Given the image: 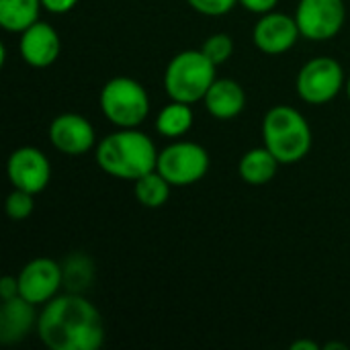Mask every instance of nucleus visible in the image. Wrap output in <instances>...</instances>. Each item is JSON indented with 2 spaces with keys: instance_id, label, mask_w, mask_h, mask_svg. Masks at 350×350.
I'll list each match as a JSON object with an SVG mask.
<instances>
[{
  "instance_id": "f257e3e1",
  "label": "nucleus",
  "mask_w": 350,
  "mask_h": 350,
  "mask_svg": "<svg viewBox=\"0 0 350 350\" xmlns=\"http://www.w3.org/2000/svg\"><path fill=\"white\" fill-rule=\"evenodd\" d=\"M35 330L51 350H96L105 342L100 312L80 293L55 295L47 301Z\"/></svg>"
},
{
  "instance_id": "f03ea898",
  "label": "nucleus",
  "mask_w": 350,
  "mask_h": 350,
  "mask_svg": "<svg viewBox=\"0 0 350 350\" xmlns=\"http://www.w3.org/2000/svg\"><path fill=\"white\" fill-rule=\"evenodd\" d=\"M158 150L154 142L137 127L119 129L105 135L96 146L98 168L119 180H137L156 170Z\"/></svg>"
},
{
  "instance_id": "7ed1b4c3",
  "label": "nucleus",
  "mask_w": 350,
  "mask_h": 350,
  "mask_svg": "<svg viewBox=\"0 0 350 350\" xmlns=\"http://www.w3.org/2000/svg\"><path fill=\"white\" fill-rule=\"evenodd\" d=\"M262 146L281 164H295L312 150V127L297 109L277 105L265 115Z\"/></svg>"
},
{
  "instance_id": "20e7f679",
  "label": "nucleus",
  "mask_w": 350,
  "mask_h": 350,
  "mask_svg": "<svg viewBox=\"0 0 350 350\" xmlns=\"http://www.w3.org/2000/svg\"><path fill=\"white\" fill-rule=\"evenodd\" d=\"M215 64L201 49H185L176 53L164 72V88L170 100L195 105L203 100L215 78Z\"/></svg>"
},
{
  "instance_id": "39448f33",
  "label": "nucleus",
  "mask_w": 350,
  "mask_h": 350,
  "mask_svg": "<svg viewBox=\"0 0 350 350\" xmlns=\"http://www.w3.org/2000/svg\"><path fill=\"white\" fill-rule=\"evenodd\" d=\"M98 103L107 121L119 129L139 127L150 115L148 90L129 76L111 78L103 86Z\"/></svg>"
},
{
  "instance_id": "423d86ee",
  "label": "nucleus",
  "mask_w": 350,
  "mask_h": 350,
  "mask_svg": "<svg viewBox=\"0 0 350 350\" xmlns=\"http://www.w3.org/2000/svg\"><path fill=\"white\" fill-rule=\"evenodd\" d=\"M156 170L172 187H189L207 174L209 154L195 142H174L160 150Z\"/></svg>"
},
{
  "instance_id": "0eeeda50",
  "label": "nucleus",
  "mask_w": 350,
  "mask_h": 350,
  "mask_svg": "<svg viewBox=\"0 0 350 350\" xmlns=\"http://www.w3.org/2000/svg\"><path fill=\"white\" fill-rule=\"evenodd\" d=\"M345 86V70L334 57H314L306 62L295 80L299 98L310 105H326L334 100Z\"/></svg>"
},
{
  "instance_id": "6e6552de",
  "label": "nucleus",
  "mask_w": 350,
  "mask_h": 350,
  "mask_svg": "<svg viewBox=\"0 0 350 350\" xmlns=\"http://www.w3.org/2000/svg\"><path fill=\"white\" fill-rule=\"evenodd\" d=\"M295 21L304 39L328 41L336 37L345 27V0H299Z\"/></svg>"
},
{
  "instance_id": "1a4fd4ad",
  "label": "nucleus",
  "mask_w": 350,
  "mask_h": 350,
  "mask_svg": "<svg viewBox=\"0 0 350 350\" xmlns=\"http://www.w3.org/2000/svg\"><path fill=\"white\" fill-rule=\"evenodd\" d=\"M16 279H18V295L33 306H45L64 287L62 265L45 256L27 262Z\"/></svg>"
},
{
  "instance_id": "9d476101",
  "label": "nucleus",
  "mask_w": 350,
  "mask_h": 350,
  "mask_svg": "<svg viewBox=\"0 0 350 350\" xmlns=\"http://www.w3.org/2000/svg\"><path fill=\"white\" fill-rule=\"evenodd\" d=\"M6 174L14 189L39 195L51 180V164L41 150L23 146L8 156Z\"/></svg>"
},
{
  "instance_id": "9b49d317",
  "label": "nucleus",
  "mask_w": 350,
  "mask_h": 350,
  "mask_svg": "<svg viewBox=\"0 0 350 350\" xmlns=\"http://www.w3.org/2000/svg\"><path fill=\"white\" fill-rule=\"evenodd\" d=\"M299 37H301V33H299L295 16H289L285 12H277V10L260 14L258 23L252 29L254 45L267 55L287 53L297 43Z\"/></svg>"
},
{
  "instance_id": "f8f14e48",
  "label": "nucleus",
  "mask_w": 350,
  "mask_h": 350,
  "mask_svg": "<svg viewBox=\"0 0 350 350\" xmlns=\"http://www.w3.org/2000/svg\"><path fill=\"white\" fill-rule=\"evenodd\" d=\"M49 142L66 156H82L96 146V133L86 117L62 113L49 123Z\"/></svg>"
},
{
  "instance_id": "ddd939ff",
  "label": "nucleus",
  "mask_w": 350,
  "mask_h": 350,
  "mask_svg": "<svg viewBox=\"0 0 350 350\" xmlns=\"http://www.w3.org/2000/svg\"><path fill=\"white\" fill-rule=\"evenodd\" d=\"M18 51L29 66L47 68L57 59L62 51V41L51 25L37 21L21 33Z\"/></svg>"
},
{
  "instance_id": "4468645a",
  "label": "nucleus",
  "mask_w": 350,
  "mask_h": 350,
  "mask_svg": "<svg viewBox=\"0 0 350 350\" xmlns=\"http://www.w3.org/2000/svg\"><path fill=\"white\" fill-rule=\"evenodd\" d=\"M35 308L37 306L29 304L21 295L2 301V308H0V342L2 345H16L25 340L33 328H37L39 316L35 314Z\"/></svg>"
},
{
  "instance_id": "2eb2a0df",
  "label": "nucleus",
  "mask_w": 350,
  "mask_h": 350,
  "mask_svg": "<svg viewBox=\"0 0 350 350\" xmlns=\"http://www.w3.org/2000/svg\"><path fill=\"white\" fill-rule=\"evenodd\" d=\"M205 109L209 115H213L215 119L228 121L238 117L244 107H246V92L244 88L232 80V78H217L211 88L207 90L205 98Z\"/></svg>"
},
{
  "instance_id": "dca6fc26",
  "label": "nucleus",
  "mask_w": 350,
  "mask_h": 350,
  "mask_svg": "<svg viewBox=\"0 0 350 350\" xmlns=\"http://www.w3.org/2000/svg\"><path fill=\"white\" fill-rule=\"evenodd\" d=\"M279 160L262 146V148H252L248 150L238 164V174L244 183L260 187L267 185L269 180L275 178L277 170H279Z\"/></svg>"
},
{
  "instance_id": "f3484780",
  "label": "nucleus",
  "mask_w": 350,
  "mask_h": 350,
  "mask_svg": "<svg viewBox=\"0 0 350 350\" xmlns=\"http://www.w3.org/2000/svg\"><path fill=\"white\" fill-rule=\"evenodd\" d=\"M41 0H0V27L10 33H23L39 21Z\"/></svg>"
},
{
  "instance_id": "a211bd4d",
  "label": "nucleus",
  "mask_w": 350,
  "mask_h": 350,
  "mask_svg": "<svg viewBox=\"0 0 350 350\" xmlns=\"http://www.w3.org/2000/svg\"><path fill=\"white\" fill-rule=\"evenodd\" d=\"M191 127H193V109L187 103L172 100L156 117V131L170 139L183 137L185 133H189Z\"/></svg>"
},
{
  "instance_id": "6ab92c4d",
  "label": "nucleus",
  "mask_w": 350,
  "mask_h": 350,
  "mask_svg": "<svg viewBox=\"0 0 350 350\" xmlns=\"http://www.w3.org/2000/svg\"><path fill=\"white\" fill-rule=\"evenodd\" d=\"M62 273L68 293H82L94 281V262L84 252H72L62 262Z\"/></svg>"
},
{
  "instance_id": "aec40b11",
  "label": "nucleus",
  "mask_w": 350,
  "mask_h": 350,
  "mask_svg": "<svg viewBox=\"0 0 350 350\" xmlns=\"http://www.w3.org/2000/svg\"><path fill=\"white\" fill-rule=\"evenodd\" d=\"M170 187L172 185L158 170H152V172L139 176L137 180H133V195H135V199L139 201L142 207L158 209L168 201Z\"/></svg>"
},
{
  "instance_id": "412c9836",
  "label": "nucleus",
  "mask_w": 350,
  "mask_h": 350,
  "mask_svg": "<svg viewBox=\"0 0 350 350\" xmlns=\"http://www.w3.org/2000/svg\"><path fill=\"white\" fill-rule=\"evenodd\" d=\"M201 51L215 64H226L234 53V39L228 33H213L201 45Z\"/></svg>"
},
{
  "instance_id": "4be33fe9",
  "label": "nucleus",
  "mask_w": 350,
  "mask_h": 350,
  "mask_svg": "<svg viewBox=\"0 0 350 350\" xmlns=\"http://www.w3.org/2000/svg\"><path fill=\"white\" fill-rule=\"evenodd\" d=\"M33 197L31 193L27 191H21V189H14L8 197H6V215L12 219V221H23L27 219L33 209H35V203H33Z\"/></svg>"
},
{
  "instance_id": "5701e85b",
  "label": "nucleus",
  "mask_w": 350,
  "mask_h": 350,
  "mask_svg": "<svg viewBox=\"0 0 350 350\" xmlns=\"http://www.w3.org/2000/svg\"><path fill=\"white\" fill-rule=\"evenodd\" d=\"M187 2L193 10H197L199 14H205V16L228 14L238 4V0H187Z\"/></svg>"
},
{
  "instance_id": "b1692460",
  "label": "nucleus",
  "mask_w": 350,
  "mask_h": 350,
  "mask_svg": "<svg viewBox=\"0 0 350 350\" xmlns=\"http://www.w3.org/2000/svg\"><path fill=\"white\" fill-rule=\"evenodd\" d=\"M238 2L254 14H267L275 10V6L279 4V0H238Z\"/></svg>"
},
{
  "instance_id": "393cba45",
  "label": "nucleus",
  "mask_w": 350,
  "mask_h": 350,
  "mask_svg": "<svg viewBox=\"0 0 350 350\" xmlns=\"http://www.w3.org/2000/svg\"><path fill=\"white\" fill-rule=\"evenodd\" d=\"M41 4L45 10H49L53 14H66L78 4V0H41Z\"/></svg>"
},
{
  "instance_id": "a878e982",
  "label": "nucleus",
  "mask_w": 350,
  "mask_h": 350,
  "mask_svg": "<svg viewBox=\"0 0 350 350\" xmlns=\"http://www.w3.org/2000/svg\"><path fill=\"white\" fill-rule=\"evenodd\" d=\"M18 295V279L16 277H2L0 279V297L2 301L12 299Z\"/></svg>"
},
{
  "instance_id": "bb28decb",
  "label": "nucleus",
  "mask_w": 350,
  "mask_h": 350,
  "mask_svg": "<svg viewBox=\"0 0 350 350\" xmlns=\"http://www.w3.org/2000/svg\"><path fill=\"white\" fill-rule=\"evenodd\" d=\"M291 350H320V345L314 342V340L301 338V340H295V342L291 345Z\"/></svg>"
},
{
  "instance_id": "cd10ccee",
  "label": "nucleus",
  "mask_w": 350,
  "mask_h": 350,
  "mask_svg": "<svg viewBox=\"0 0 350 350\" xmlns=\"http://www.w3.org/2000/svg\"><path fill=\"white\" fill-rule=\"evenodd\" d=\"M332 349L347 350V345H334V342H328V345H326V350H332Z\"/></svg>"
},
{
  "instance_id": "c85d7f7f",
  "label": "nucleus",
  "mask_w": 350,
  "mask_h": 350,
  "mask_svg": "<svg viewBox=\"0 0 350 350\" xmlns=\"http://www.w3.org/2000/svg\"><path fill=\"white\" fill-rule=\"evenodd\" d=\"M345 88H347V96H349V100H350V74H349V78H347V86H345Z\"/></svg>"
}]
</instances>
